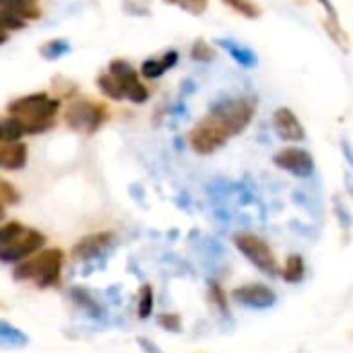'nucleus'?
I'll list each match as a JSON object with an SVG mask.
<instances>
[{"label": "nucleus", "mask_w": 353, "mask_h": 353, "mask_svg": "<svg viewBox=\"0 0 353 353\" xmlns=\"http://www.w3.org/2000/svg\"><path fill=\"white\" fill-rule=\"evenodd\" d=\"M8 114L23 124L25 134H39L52 128L54 118L60 110V101L48 93H31L8 103Z\"/></svg>", "instance_id": "1"}, {"label": "nucleus", "mask_w": 353, "mask_h": 353, "mask_svg": "<svg viewBox=\"0 0 353 353\" xmlns=\"http://www.w3.org/2000/svg\"><path fill=\"white\" fill-rule=\"evenodd\" d=\"M62 265L64 252L60 248H48L35 256L23 259V263L14 269V279H33L39 288H52L60 281Z\"/></svg>", "instance_id": "2"}, {"label": "nucleus", "mask_w": 353, "mask_h": 353, "mask_svg": "<svg viewBox=\"0 0 353 353\" xmlns=\"http://www.w3.org/2000/svg\"><path fill=\"white\" fill-rule=\"evenodd\" d=\"M230 132L225 130V126L209 112L205 118H201L192 130L188 132V145L194 153L199 155H211L217 149H221L223 145H228L230 141Z\"/></svg>", "instance_id": "3"}, {"label": "nucleus", "mask_w": 353, "mask_h": 353, "mask_svg": "<svg viewBox=\"0 0 353 353\" xmlns=\"http://www.w3.org/2000/svg\"><path fill=\"white\" fill-rule=\"evenodd\" d=\"M211 114L225 126L230 137H236V134L244 132L248 128V124L252 122V118L256 114V101H252V97L225 99V101L217 103L211 110Z\"/></svg>", "instance_id": "4"}, {"label": "nucleus", "mask_w": 353, "mask_h": 353, "mask_svg": "<svg viewBox=\"0 0 353 353\" xmlns=\"http://www.w3.org/2000/svg\"><path fill=\"white\" fill-rule=\"evenodd\" d=\"M234 244L246 256V261L252 263L261 273H265L269 277H275L279 273L277 259H275L271 246L263 238H259L254 234H248V232H240V234L234 236Z\"/></svg>", "instance_id": "5"}, {"label": "nucleus", "mask_w": 353, "mask_h": 353, "mask_svg": "<svg viewBox=\"0 0 353 353\" xmlns=\"http://www.w3.org/2000/svg\"><path fill=\"white\" fill-rule=\"evenodd\" d=\"M108 118V110L101 103H93L87 99H74L68 103L64 112V120L70 128L91 134L95 132Z\"/></svg>", "instance_id": "6"}, {"label": "nucleus", "mask_w": 353, "mask_h": 353, "mask_svg": "<svg viewBox=\"0 0 353 353\" xmlns=\"http://www.w3.org/2000/svg\"><path fill=\"white\" fill-rule=\"evenodd\" d=\"M112 77L118 79V83L124 89V99L132 101V103H145L149 99V89L139 81V72L134 70V66H130L126 60L116 58L110 62V70Z\"/></svg>", "instance_id": "7"}, {"label": "nucleus", "mask_w": 353, "mask_h": 353, "mask_svg": "<svg viewBox=\"0 0 353 353\" xmlns=\"http://www.w3.org/2000/svg\"><path fill=\"white\" fill-rule=\"evenodd\" d=\"M46 244V236L37 230H23L12 242L0 248V263H19L35 254Z\"/></svg>", "instance_id": "8"}, {"label": "nucleus", "mask_w": 353, "mask_h": 353, "mask_svg": "<svg viewBox=\"0 0 353 353\" xmlns=\"http://www.w3.org/2000/svg\"><path fill=\"white\" fill-rule=\"evenodd\" d=\"M273 163L279 170L290 172V174L298 176V178H308L314 172V159H312V155L308 151L300 149V147L281 149L279 153H275Z\"/></svg>", "instance_id": "9"}, {"label": "nucleus", "mask_w": 353, "mask_h": 353, "mask_svg": "<svg viewBox=\"0 0 353 353\" xmlns=\"http://www.w3.org/2000/svg\"><path fill=\"white\" fill-rule=\"evenodd\" d=\"M234 300L242 306L263 310V308H271L277 298L271 288H267L263 283H248L234 292Z\"/></svg>", "instance_id": "10"}, {"label": "nucleus", "mask_w": 353, "mask_h": 353, "mask_svg": "<svg viewBox=\"0 0 353 353\" xmlns=\"http://www.w3.org/2000/svg\"><path fill=\"white\" fill-rule=\"evenodd\" d=\"M273 126L277 130V134L283 141H292V143H300L304 141L306 132L302 122L298 120V116L294 114V110L290 108H277L273 114Z\"/></svg>", "instance_id": "11"}, {"label": "nucleus", "mask_w": 353, "mask_h": 353, "mask_svg": "<svg viewBox=\"0 0 353 353\" xmlns=\"http://www.w3.org/2000/svg\"><path fill=\"white\" fill-rule=\"evenodd\" d=\"M116 236L112 232H97V234H91V236H85L77 242V246L72 248V254L74 259L79 261H89V259H95L99 256L103 250H108L112 244H114Z\"/></svg>", "instance_id": "12"}, {"label": "nucleus", "mask_w": 353, "mask_h": 353, "mask_svg": "<svg viewBox=\"0 0 353 353\" xmlns=\"http://www.w3.org/2000/svg\"><path fill=\"white\" fill-rule=\"evenodd\" d=\"M27 163V145L25 143H6L0 147V168L21 170Z\"/></svg>", "instance_id": "13"}, {"label": "nucleus", "mask_w": 353, "mask_h": 353, "mask_svg": "<svg viewBox=\"0 0 353 353\" xmlns=\"http://www.w3.org/2000/svg\"><path fill=\"white\" fill-rule=\"evenodd\" d=\"M176 62H178V52L176 50H170L161 58H149V60H145L143 66H141V72H143L145 79H157L165 70H170Z\"/></svg>", "instance_id": "14"}, {"label": "nucleus", "mask_w": 353, "mask_h": 353, "mask_svg": "<svg viewBox=\"0 0 353 353\" xmlns=\"http://www.w3.org/2000/svg\"><path fill=\"white\" fill-rule=\"evenodd\" d=\"M0 8L12 10L21 19H39V8L35 6V0H0Z\"/></svg>", "instance_id": "15"}, {"label": "nucleus", "mask_w": 353, "mask_h": 353, "mask_svg": "<svg viewBox=\"0 0 353 353\" xmlns=\"http://www.w3.org/2000/svg\"><path fill=\"white\" fill-rule=\"evenodd\" d=\"M97 87H99V91H101L105 97H110V99H114V101H122V99H124V89H122V85H120L118 79L112 77L110 72H101V74L97 77Z\"/></svg>", "instance_id": "16"}, {"label": "nucleus", "mask_w": 353, "mask_h": 353, "mask_svg": "<svg viewBox=\"0 0 353 353\" xmlns=\"http://www.w3.org/2000/svg\"><path fill=\"white\" fill-rule=\"evenodd\" d=\"M221 48H225V52H228L238 64H242L244 68H252V66L256 64V56H254L250 50H246V48H242V46H238V43H234V41L223 39V41H221Z\"/></svg>", "instance_id": "17"}, {"label": "nucleus", "mask_w": 353, "mask_h": 353, "mask_svg": "<svg viewBox=\"0 0 353 353\" xmlns=\"http://www.w3.org/2000/svg\"><path fill=\"white\" fill-rule=\"evenodd\" d=\"M304 273H306L304 259H302L300 254L288 256L285 267H283V279H285L288 283H300V281L304 279Z\"/></svg>", "instance_id": "18"}, {"label": "nucleus", "mask_w": 353, "mask_h": 353, "mask_svg": "<svg viewBox=\"0 0 353 353\" xmlns=\"http://www.w3.org/2000/svg\"><path fill=\"white\" fill-rule=\"evenodd\" d=\"M0 341H4V343L10 345V347H23V345L27 343V335L21 333L17 327H12V325L0 321Z\"/></svg>", "instance_id": "19"}, {"label": "nucleus", "mask_w": 353, "mask_h": 353, "mask_svg": "<svg viewBox=\"0 0 353 353\" xmlns=\"http://www.w3.org/2000/svg\"><path fill=\"white\" fill-rule=\"evenodd\" d=\"M230 8H234L236 12L244 14L246 19H259L263 14L261 6L254 0H223Z\"/></svg>", "instance_id": "20"}, {"label": "nucleus", "mask_w": 353, "mask_h": 353, "mask_svg": "<svg viewBox=\"0 0 353 353\" xmlns=\"http://www.w3.org/2000/svg\"><path fill=\"white\" fill-rule=\"evenodd\" d=\"M155 306V296H153V288L151 285H143L141 294H139V316L141 319H149Z\"/></svg>", "instance_id": "21"}, {"label": "nucleus", "mask_w": 353, "mask_h": 353, "mask_svg": "<svg viewBox=\"0 0 353 353\" xmlns=\"http://www.w3.org/2000/svg\"><path fill=\"white\" fill-rule=\"evenodd\" d=\"M190 56H192L196 62H211V60L217 56V52H215V48H213L209 41H205V39H196V41L192 43Z\"/></svg>", "instance_id": "22"}, {"label": "nucleus", "mask_w": 353, "mask_h": 353, "mask_svg": "<svg viewBox=\"0 0 353 353\" xmlns=\"http://www.w3.org/2000/svg\"><path fill=\"white\" fill-rule=\"evenodd\" d=\"M0 126H2V137H4V143H14V141H19L25 132H23V124L17 120V118H12V116H8L4 122H0Z\"/></svg>", "instance_id": "23"}, {"label": "nucleus", "mask_w": 353, "mask_h": 353, "mask_svg": "<svg viewBox=\"0 0 353 353\" xmlns=\"http://www.w3.org/2000/svg\"><path fill=\"white\" fill-rule=\"evenodd\" d=\"M25 27V19H21L19 14H14L12 10H4L0 8V31H17Z\"/></svg>", "instance_id": "24"}, {"label": "nucleus", "mask_w": 353, "mask_h": 353, "mask_svg": "<svg viewBox=\"0 0 353 353\" xmlns=\"http://www.w3.org/2000/svg\"><path fill=\"white\" fill-rule=\"evenodd\" d=\"M39 52H41V56H43V58L54 60V58H58V56H62V54H66V52H68V43H66V41H62V39H52V41L43 43Z\"/></svg>", "instance_id": "25"}, {"label": "nucleus", "mask_w": 353, "mask_h": 353, "mask_svg": "<svg viewBox=\"0 0 353 353\" xmlns=\"http://www.w3.org/2000/svg\"><path fill=\"white\" fill-rule=\"evenodd\" d=\"M25 228L19 223V221H8L4 225H0V248L6 246L8 242H12Z\"/></svg>", "instance_id": "26"}, {"label": "nucleus", "mask_w": 353, "mask_h": 353, "mask_svg": "<svg viewBox=\"0 0 353 353\" xmlns=\"http://www.w3.org/2000/svg\"><path fill=\"white\" fill-rule=\"evenodd\" d=\"M165 2L178 4V6H182L184 10L192 12V14H203V12L207 10V0H165Z\"/></svg>", "instance_id": "27"}, {"label": "nucleus", "mask_w": 353, "mask_h": 353, "mask_svg": "<svg viewBox=\"0 0 353 353\" xmlns=\"http://www.w3.org/2000/svg\"><path fill=\"white\" fill-rule=\"evenodd\" d=\"M159 325L165 329V331H172V333H180L182 331V319L178 314H159Z\"/></svg>", "instance_id": "28"}, {"label": "nucleus", "mask_w": 353, "mask_h": 353, "mask_svg": "<svg viewBox=\"0 0 353 353\" xmlns=\"http://www.w3.org/2000/svg\"><path fill=\"white\" fill-rule=\"evenodd\" d=\"M211 298H213V302L217 304V308L221 310V312H228V302H225V294H223V288L219 285V283H211Z\"/></svg>", "instance_id": "29"}, {"label": "nucleus", "mask_w": 353, "mask_h": 353, "mask_svg": "<svg viewBox=\"0 0 353 353\" xmlns=\"http://www.w3.org/2000/svg\"><path fill=\"white\" fill-rule=\"evenodd\" d=\"M0 199H2V201H6V203H17L19 194L14 192V188H12L10 184L0 182ZM2 201H0V203H2Z\"/></svg>", "instance_id": "30"}, {"label": "nucleus", "mask_w": 353, "mask_h": 353, "mask_svg": "<svg viewBox=\"0 0 353 353\" xmlns=\"http://www.w3.org/2000/svg\"><path fill=\"white\" fill-rule=\"evenodd\" d=\"M139 345H141V347H143L147 353H163L159 347H157V345H153L147 337H141V339H139Z\"/></svg>", "instance_id": "31"}, {"label": "nucleus", "mask_w": 353, "mask_h": 353, "mask_svg": "<svg viewBox=\"0 0 353 353\" xmlns=\"http://www.w3.org/2000/svg\"><path fill=\"white\" fill-rule=\"evenodd\" d=\"M325 6H327V10H329V14H331V19H335V8H333V4L329 2V0H321Z\"/></svg>", "instance_id": "32"}, {"label": "nucleus", "mask_w": 353, "mask_h": 353, "mask_svg": "<svg viewBox=\"0 0 353 353\" xmlns=\"http://www.w3.org/2000/svg\"><path fill=\"white\" fill-rule=\"evenodd\" d=\"M2 219H4V205L0 203V221H2Z\"/></svg>", "instance_id": "33"}, {"label": "nucleus", "mask_w": 353, "mask_h": 353, "mask_svg": "<svg viewBox=\"0 0 353 353\" xmlns=\"http://www.w3.org/2000/svg\"><path fill=\"white\" fill-rule=\"evenodd\" d=\"M0 143H4V137H2V126H0Z\"/></svg>", "instance_id": "34"}]
</instances>
